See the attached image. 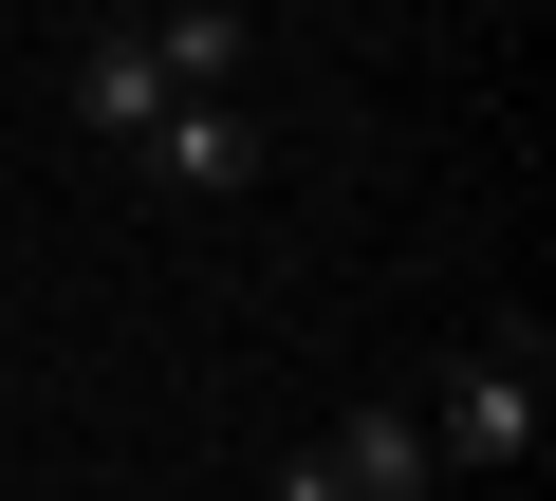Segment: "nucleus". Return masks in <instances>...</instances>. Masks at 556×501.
Wrapping results in <instances>:
<instances>
[{
	"label": "nucleus",
	"mask_w": 556,
	"mask_h": 501,
	"mask_svg": "<svg viewBox=\"0 0 556 501\" xmlns=\"http://www.w3.org/2000/svg\"><path fill=\"white\" fill-rule=\"evenodd\" d=\"M316 446H334V483H353V501H445V446H427V409H408V390L334 409Z\"/></svg>",
	"instance_id": "4"
},
{
	"label": "nucleus",
	"mask_w": 556,
	"mask_h": 501,
	"mask_svg": "<svg viewBox=\"0 0 556 501\" xmlns=\"http://www.w3.org/2000/svg\"><path fill=\"white\" fill-rule=\"evenodd\" d=\"M538 427H556V335L501 316V335L427 390V446H445V483H501V464H538Z\"/></svg>",
	"instance_id": "1"
},
{
	"label": "nucleus",
	"mask_w": 556,
	"mask_h": 501,
	"mask_svg": "<svg viewBox=\"0 0 556 501\" xmlns=\"http://www.w3.org/2000/svg\"><path fill=\"white\" fill-rule=\"evenodd\" d=\"M167 93H186V75H167V20H93V38H75V130H93V149H130Z\"/></svg>",
	"instance_id": "3"
},
{
	"label": "nucleus",
	"mask_w": 556,
	"mask_h": 501,
	"mask_svg": "<svg viewBox=\"0 0 556 501\" xmlns=\"http://www.w3.org/2000/svg\"><path fill=\"white\" fill-rule=\"evenodd\" d=\"M278 501H353V483H334V446H298V464H278Z\"/></svg>",
	"instance_id": "5"
},
{
	"label": "nucleus",
	"mask_w": 556,
	"mask_h": 501,
	"mask_svg": "<svg viewBox=\"0 0 556 501\" xmlns=\"http://www.w3.org/2000/svg\"><path fill=\"white\" fill-rule=\"evenodd\" d=\"M130 167H149L167 204H241V186H260V130H241V93H167V112L130 130Z\"/></svg>",
	"instance_id": "2"
}]
</instances>
